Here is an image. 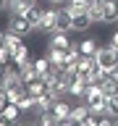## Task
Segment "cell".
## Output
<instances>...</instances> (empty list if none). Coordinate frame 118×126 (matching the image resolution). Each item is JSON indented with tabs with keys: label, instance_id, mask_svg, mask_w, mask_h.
Here are the masks:
<instances>
[{
	"label": "cell",
	"instance_id": "obj_1",
	"mask_svg": "<svg viewBox=\"0 0 118 126\" xmlns=\"http://www.w3.org/2000/svg\"><path fill=\"white\" fill-rule=\"evenodd\" d=\"M8 32H16V34H21V37H29V34H34V32H37V26H34L26 16L11 13V18H8Z\"/></svg>",
	"mask_w": 118,
	"mask_h": 126
},
{
	"label": "cell",
	"instance_id": "obj_2",
	"mask_svg": "<svg viewBox=\"0 0 118 126\" xmlns=\"http://www.w3.org/2000/svg\"><path fill=\"white\" fill-rule=\"evenodd\" d=\"M94 58H97V66L105 68V71H110V68L118 66V50L110 45V42H108V45H100V50H97Z\"/></svg>",
	"mask_w": 118,
	"mask_h": 126
},
{
	"label": "cell",
	"instance_id": "obj_3",
	"mask_svg": "<svg viewBox=\"0 0 118 126\" xmlns=\"http://www.w3.org/2000/svg\"><path fill=\"white\" fill-rule=\"evenodd\" d=\"M89 118H92V108L87 105V100H79V102H74L66 124H89Z\"/></svg>",
	"mask_w": 118,
	"mask_h": 126
},
{
	"label": "cell",
	"instance_id": "obj_4",
	"mask_svg": "<svg viewBox=\"0 0 118 126\" xmlns=\"http://www.w3.org/2000/svg\"><path fill=\"white\" fill-rule=\"evenodd\" d=\"M84 100H87V105L92 108V113H102V105H105V92H102V87H97V84H89V89H87V94H84Z\"/></svg>",
	"mask_w": 118,
	"mask_h": 126
},
{
	"label": "cell",
	"instance_id": "obj_5",
	"mask_svg": "<svg viewBox=\"0 0 118 126\" xmlns=\"http://www.w3.org/2000/svg\"><path fill=\"white\" fill-rule=\"evenodd\" d=\"M55 24H58V5H50L42 11L39 16V24H37V32H55Z\"/></svg>",
	"mask_w": 118,
	"mask_h": 126
},
{
	"label": "cell",
	"instance_id": "obj_6",
	"mask_svg": "<svg viewBox=\"0 0 118 126\" xmlns=\"http://www.w3.org/2000/svg\"><path fill=\"white\" fill-rule=\"evenodd\" d=\"M89 79H84V76H74L71 79V87H68V97H74V100H84V94H87V89H89Z\"/></svg>",
	"mask_w": 118,
	"mask_h": 126
},
{
	"label": "cell",
	"instance_id": "obj_7",
	"mask_svg": "<svg viewBox=\"0 0 118 126\" xmlns=\"http://www.w3.org/2000/svg\"><path fill=\"white\" fill-rule=\"evenodd\" d=\"M94 68H97V58H94V55H81L79 63H76V74H79V76H84V79L92 76Z\"/></svg>",
	"mask_w": 118,
	"mask_h": 126
},
{
	"label": "cell",
	"instance_id": "obj_8",
	"mask_svg": "<svg viewBox=\"0 0 118 126\" xmlns=\"http://www.w3.org/2000/svg\"><path fill=\"white\" fill-rule=\"evenodd\" d=\"M21 108H18V102H8L5 108H3V113H0V124H18L21 121Z\"/></svg>",
	"mask_w": 118,
	"mask_h": 126
},
{
	"label": "cell",
	"instance_id": "obj_9",
	"mask_svg": "<svg viewBox=\"0 0 118 126\" xmlns=\"http://www.w3.org/2000/svg\"><path fill=\"white\" fill-rule=\"evenodd\" d=\"M71 42H74V39H71V32H50V37H47V47H60V50H66Z\"/></svg>",
	"mask_w": 118,
	"mask_h": 126
},
{
	"label": "cell",
	"instance_id": "obj_10",
	"mask_svg": "<svg viewBox=\"0 0 118 126\" xmlns=\"http://www.w3.org/2000/svg\"><path fill=\"white\" fill-rule=\"evenodd\" d=\"M89 26H92V18H89V13H87V11H79V13H74L71 32H79V34H84V32H89Z\"/></svg>",
	"mask_w": 118,
	"mask_h": 126
},
{
	"label": "cell",
	"instance_id": "obj_11",
	"mask_svg": "<svg viewBox=\"0 0 118 126\" xmlns=\"http://www.w3.org/2000/svg\"><path fill=\"white\" fill-rule=\"evenodd\" d=\"M76 45H79V53H81V55H97V50H100V39L94 37V34H89V37H81Z\"/></svg>",
	"mask_w": 118,
	"mask_h": 126
},
{
	"label": "cell",
	"instance_id": "obj_12",
	"mask_svg": "<svg viewBox=\"0 0 118 126\" xmlns=\"http://www.w3.org/2000/svg\"><path fill=\"white\" fill-rule=\"evenodd\" d=\"M71 108H74V105H71L66 97H58V100L53 102V108H50V110L58 116V124H66V118L71 116Z\"/></svg>",
	"mask_w": 118,
	"mask_h": 126
},
{
	"label": "cell",
	"instance_id": "obj_13",
	"mask_svg": "<svg viewBox=\"0 0 118 126\" xmlns=\"http://www.w3.org/2000/svg\"><path fill=\"white\" fill-rule=\"evenodd\" d=\"M71 21H74V13L68 11V5H58V24H55V32H71Z\"/></svg>",
	"mask_w": 118,
	"mask_h": 126
},
{
	"label": "cell",
	"instance_id": "obj_14",
	"mask_svg": "<svg viewBox=\"0 0 118 126\" xmlns=\"http://www.w3.org/2000/svg\"><path fill=\"white\" fill-rule=\"evenodd\" d=\"M118 21V0H102V24Z\"/></svg>",
	"mask_w": 118,
	"mask_h": 126
},
{
	"label": "cell",
	"instance_id": "obj_15",
	"mask_svg": "<svg viewBox=\"0 0 118 126\" xmlns=\"http://www.w3.org/2000/svg\"><path fill=\"white\" fill-rule=\"evenodd\" d=\"M34 68H37V74L45 79V81L53 76L55 71H58V68H53V63H50V58H47V55H39V58H34Z\"/></svg>",
	"mask_w": 118,
	"mask_h": 126
},
{
	"label": "cell",
	"instance_id": "obj_16",
	"mask_svg": "<svg viewBox=\"0 0 118 126\" xmlns=\"http://www.w3.org/2000/svg\"><path fill=\"white\" fill-rule=\"evenodd\" d=\"M47 58H50V63H53V68H63L66 63H68V55H66V50H60V47H47Z\"/></svg>",
	"mask_w": 118,
	"mask_h": 126
},
{
	"label": "cell",
	"instance_id": "obj_17",
	"mask_svg": "<svg viewBox=\"0 0 118 126\" xmlns=\"http://www.w3.org/2000/svg\"><path fill=\"white\" fill-rule=\"evenodd\" d=\"M11 63H13V66H18V68H21V66H26V63H31V50H29V45H26V42H24V45L18 47L13 55H11Z\"/></svg>",
	"mask_w": 118,
	"mask_h": 126
},
{
	"label": "cell",
	"instance_id": "obj_18",
	"mask_svg": "<svg viewBox=\"0 0 118 126\" xmlns=\"http://www.w3.org/2000/svg\"><path fill=\"white\" fill-rule=\"evenodd\" d=\"M18 108H21L24 116H26V113H39V108H37V97H31L29 92L21 94V100H18Z\"/></svg>",
	"mask_w": 118,
	"mask_h": 126
},
{
	"label": "cell",
	"instance_id": "obj_19",
	"mask_svg": "<svg viewBox=\"0 0 118 126\" xmlns=\"http://www.w3.org/2000/svg\"><path fill=\"white\" fill-rule=\"evenodd\" d=\"M3 45H5L8 50H11V55H13L16 50L24 45V37H21V34H16V32H5V39H3Z\"/></svg>",
	"mask_w": 118,
	"mask_h": 126
},
{
	"label": "cell",
	"instance_id": "obj_20",
	"mask_svg": "<svg viewBox=\"0 0 118 126\" xmlns=\"http://www.w3.org/2000/svg\"><path fill=\"white\" fill-rule=\"evenodd\" d=\"M45 89H47V81H45L42 76H37L34 81H29V84H26V92H29L31 97H39V94L45 92Z\"/></svg>",
	"mask_w": 118,
	"mask_h": 126
},
{
	"label": "cell",
	"instance_id": "obj_21",
	"mask_svg": "<svg viewBox=\"0 0 118 126\" xmlns=\"http://www.w3.org/2000/svg\"><path fill=\"white\" fill-rule=\"evenodd\" d=\"M87 13H89L92 24H102V0H92L89 8H87Z\"/></svg>",
	"mask_w": 118,
	"mask_h": 126
},
{
	"label": "cell",
	"instance_id": "obj_22",
	"mask_svg": "<svg viewBox=\"0 0 118 126\" xmlns=\"http://www.w3.org/2000/svg\"><path fill=\"white\" fill-rule=\"evenodd\" d=\"M102 113H108V116H113L118 121V94H110L108 100H105V105H102Z\"/></svg>",
	"mask_w": 118,
	"mask_h": 126
},
{
	"label": "cell",
	"instance_id": "obj_23",
	"mask_svg": "<svg viewBox=\"0 0 118 126\" xmlns=\"http://www.w3.org/2000/svg\"><path fill=\"white\" fill-rule=\"evenodd\" d=\"M42 11H45V8L39 5V0H37V3H34V5H31V8H29V11H26L24 16H26V18H29V21L34 24V26H37V24H39V16H42Z\"/></svg>",
	"mask_w": 118,
	"mask_h": 126
},
{
	"label": "cell",
	"instance_id": "obj_24",
	"mask_svg": "<svg viewBox=\"0 0 118 126\" xmlns=\"http://www.w3.org/2000/svg\"><path fill=\"white\" fill-rule=\"evenodd\" d=\"M89 3H92V0H66L63 5H68L71 13H79V11H87V8H89Z\"/></svg>",
	"mask_w": 118,
	"mask_h": 126
},
{
	"label": "cell",
	"instance_id": "obj_25",
	"mask_svg": "<svg viewBox=\"0 0 118 126\" xmlns=\"http://www.w3.org/2000/svg\"><path fill=\"white\" fill-rule=\"evenodd\" d=\"M102 92H105V97H110V94H118V84H113V81H105V84H102Z\"/></svg>",
	"mask_w": 118,
	"mask_h": 126
},
{
	"label": "cell",
	"instance_id": "obj_26",
	"mask_svg": "<svg viewBox=\"0 0 118 126\" xmlns=\"http://www.w3.org/2000/svg\"><path fill=\"white\" fill-rule=\"evenodd\" d=\"M11 63V50L5 45H0V66H8Z\"/></svg>",
	"mask_w": 118,
	"mask_h": 126
},
{
	"label": "cell",
	"instance_id": "obj_27",
	"mask_svg": "<svg viewBox=\"0 0 118 126\" xmlns=\"http://www.w3.org/2000/svg\"><path fill=\"white\" fill-rule=\"evenodd\" d=\"M8 105V92H5V87L0 84V113H3V108Z\"/></svg>",
	"mask_w": 118,
	"mask_h": 126
},
{
	"label": "cell",
	"instance_id": "obj_28",
	"mask_svg": "<svg viewBox=\"0 0 118 126\" xmlns=\"http://www.w3.org/2000/svg\"><path fill=\"white\" fill-rule=\"evenodd\" d=\"M108 42H110V45H113V47L118 50V29H113V32H110V39H108Z\"/></svg>",
	"mask_w": 118,
	"mask_h": 126
},
{
	"label": "cell",
	"instance_id": "obj_29",
	"mask_svg": "<svg viewBox=\"0 0 118 126\" xmlns=\"http://www.w3.org/2000/svg\"><path fill=\"white\" fill-rule=\"evenodd\" d=\"M108 79L113 81V84H118V66H116V68H110V71H108Z\"/></svg>",
	"mask_w": 118,
	"mask_h": 126
},
{
	"label": "cell",
	"instance_id": "obj_30",
	"mask_svg": "<svg viewBox=\"0 0 118 126\" xmlns=\"http://www.w3.org/2000/svg\"><path fill=\"white\" fill-rule=\"evenodd\" d=\"M5 8H8V0H0V13H3Z\"/></svg>",
	"mask_w": 118,
	"mask_h": 126
},
{
	"label": "cell",
	"instance_id": "obj_31",
	"mask_svg": "<svg viewBox=\"0 0 118 126\" xmlns=\"http://www.w3.org/2000/svg\"><path fill=\"white\" fill-rule=\"evenodd\" d=\"M47 3H53V5H63L66 0H47Z\"/></svg>",
	"mask_w": 118,
	"mask_h": 126
},
{
	"label": "cell",
	"instance_id": "obj_32",
	"mask_svg": "<svg viewBox=\"0 0 118 126\" xmlns=\"http://www.w3.org/2000/svg\"><path fill=\"white\" fill-rule=\"evenodd\" d=\"M3 39H5V32H3V29H0V45H3Z\"/></svg>",
	"mask_w": 118,
	"mask_h": 126
},
{
	"label": "cell",
	"instance_id": "obj_33",
	"mask_svg": "<svg viewBox=\"0 0 118 126\" xmlns=\"http://www.w3.org/2000/svg\"><path fill=\"white\" fill-rule=\"evenodd\" d=\"M3 74H5V66H0V81H3Z\"/></svg>",
	"mask_w": 118,
	"mask_h": 126
}]
</instances>
